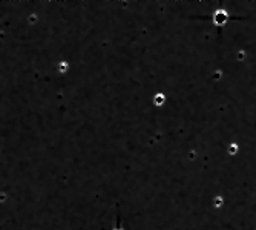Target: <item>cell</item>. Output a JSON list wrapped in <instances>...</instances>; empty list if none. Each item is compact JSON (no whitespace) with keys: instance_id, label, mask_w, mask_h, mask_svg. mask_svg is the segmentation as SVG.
Masks as SVG:
<instances>
[{"instance_id":"6da1fadb","label":"cell","mask_w":256,"mask_h":230,"mask_svg":"<svg viewBox=\"0 0 256 230\" xmlns=\"http://www.w3.org/2000/svg\"><path fill=\"white\" fill-rule=\"evenodd\" d=\"M115 230H123V228H121V224H120V221H117V227H115Z\"/></svg>"}]
</instances>
